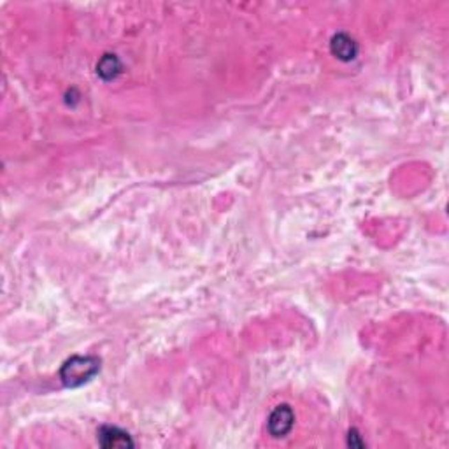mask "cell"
<instances>
[{"instance_id": "6da1fadb", "label": "cell", "mask_w": 449, "mask_h": 449, "mask_svg": "<svg viewBox=\"0 0 449 449\" xmlns=\"http://www.w3.org/2000/svg\"><path fill=\"white\" fill-rule=\"evenodd\" d=\"M100 369V362L95 356H72L63 364L60 379L67 388H76L88 383Z\"/></svg>"}, {"instance_id": "7a4b0ae2", "label": "cell", "mask_w": 449, "mask_h": 449, "mask_svg": "<svg viewBox=\"0 0 449 449\" xmlns=\"http://www.w3.org/2000/svg\"><path fill=\"white\" fill-rule=\"evenodd\" d=\"M293 421H295V416H293L292 407L283 404V406H278L272 410L267 426H269V432L272 437L281 439V437H286V435L292 432Z\"/></svg>"}, {"instance_id": "3957f363", "label": "cell", "mask_w": 449, "mask_h": 449, "mask_svg": "<svg viewBox=\"0 0 449 449\" xmlns=\"http://www.w3.org/2000/svg\"><path fill=\"white\" fill-rule=\"evenodd\" d=\"M98 442L104 448H132L133 442L130 435L116 426H102L98 434Z\"/></svg>"}, {"instance_id": "277c9868", "label": "cell", "mask_w": 449, "mask_h": 449, "mask_svg": "<svg viewBox=\"0 0 449 449\" xmlns=\"http://www.w3.org/2000/svg\"><path fill=\"white\" fill-rule=\"evenodd\" d=\"M330 50H332L333 56L342 60V62H349L358 53V46H356L355 39L349 37L348 34H337V36H333L332 43H330Z\"/></svg>"}, {"instance_id": "5b68a950", "label": "cell", "mask_w": 449, "mask_h": 449, "mask_svg": "<svg viewBox=\"0 0 449 449\" xmlns=\"http://www.w3.org/2000/svg\"><path fill=\"white\" fill-rule=\"evenodd\" d=\"M120 71H122V63L116 58V55H104L97 65V74L106 81L116 78Z\"/></svg>"}]
</instances>
